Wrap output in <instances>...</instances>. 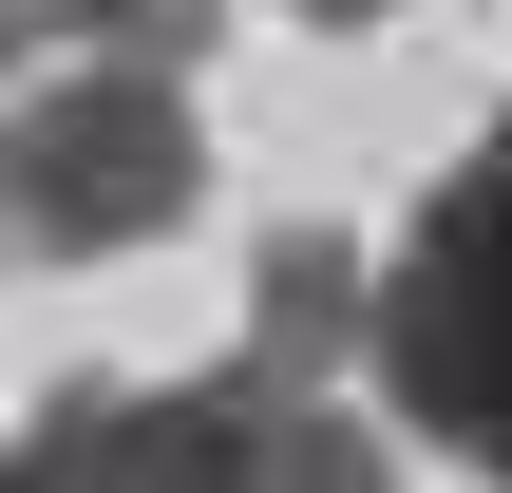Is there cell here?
<instances>
[{"label": "cell", "mask_w": 512, "mask_h": 493, "mask_svg": "<svg viewBox=\"0 0 512 493\" xmlns=\"http://www.w3.org/2000/svg\"><path fill=\"white\" fill-rule=\"evenodd\" d=\"M361 380L399 399V437L437 456H512V114L418 190V228L380 247V323H361Z\"/></svg>", "instance_id": "obj_1"}, {"label": "cell", "mask_w": 512, "mask_h": 493, "mask_svg": "<svg viewBox=\"0 0 512 493\" xmlns=\"http://www.w3.org/2000/svg\"><path fill=\"white\" fill-rule=\"evenodd\" d=\"M190 190H209V114L171 95V57H76L0 114V209L38 266H114V247L190 228Z\"/></svg>", "instance_id": "obj_2"}, {"label": "cell", "mask_w": 512, "mask_h": 493, "mask_svg": "<svg viewBox=\"0 0 512 493\" xmlns=\"http://www.w3.org/2000/svg\"><path fill=\"white\" fill-rule=\"evenodd\" d=\"M19 493H266L247 380H57L19 418Z\"/></svg>", "instance_id": "obj_3"}, {"label": "cell", "mask_w": 512, "mask_h": 493, "mask_svg": "<svg viewBox=\"0 0 512 493\" xmlns=\"http://www.w3.org/2000/svg\"><path fill=\"white\" fill-rule=\"evenodd\" d=\"M361 323H380V247L361 228H266V266H247V380H361Z\"/></svg>", "instance_id": "obj_4"}, {"label": "cell", "mask_w": 512, "mask_h": 493, "mask_svg": "<svg viewBox=\"0 0 512 493\" xmlns=\"http://www.w3.org/2000/svg\"><path fill=\"white\" fill-rule=\"evenodd\" d=\"M247 475L266 493H399V418H361L342 380H247Z\"/></svg>", "instance_id": "obj_5"}, {"label": "cell", "mask_w": 512, "mask_h": 493, "mask_svg": "<svg viewBox=\"0 0 512 493\" xmlns=\"http://www.w3.org/2000/svg\"><path fill=\"white\" fill-rule=\"evenodd\" d=\"M209 19L228 0H19V38H57V57H171V76L209 57Z\"/></svg>", "instance_id": "obj_6"}, {"label": "cell", "mask_w": 512, "mask_h": 493, "mask_svg": "<svg viewBox=\"0 0 512 493\" xmlns=\"http://www.w3.org/2000/svg\"><path fill=\"white\" fill-rule=\"evenodd\" d=\"M285 19H323V38H361V19H399V0H285Z\"/></svg>", "instance_id": "obj_7"}, {"label": "cell", "mask_w": 512, "mask_h": 493, "mask_svg": "<svg viewBox=\"0 0 512 493\" xmlns=\"http://www.w3.org/2000/svg\"><path fill=\"white\" fill-rule=\"evenodd\" d=\"M0 57H19V0H0Z\"/></svg>", "instance_id": "obj_8"}, {"label": "cell", "mask_w": 512, "mask_h": 493, "mask_svg": "<svg viewBox=\"0 0 512 493\" xmlns=\"http://www.w3.org/2000/svg\"><path fill=\"white\" fill-rule=\"evenodd\" d=\"M0 493H19V437H0Z\"/></svg>", "instance_id": "obj_9"}, {"label": "cell", "mask_w": 512, "mask_h": 493, "mask_svg": "<svg viewBox=\"0 0 512 493\" xmlns=\"http://www.w3.org/2000/svg\"><path fill=\"white\" fill-rule=\"evenodd\" d=\"M0 247H19V209H0Z\"/></svg>", "instance_id": "obj_10"}, {"label": "cell", "mask_w": 512, "mask_h": 493, "mask_svg": "<svg viewBox=\"0 0 512 493\" xmlns=\"http://www.w3.org/2000/svg\"><path fill=\"white\" fill-rule=\"evenodd\" d=\"M494 493H512V456H494Z\"/></svg>", "instance_id": "obj_11"}]
</instances>
